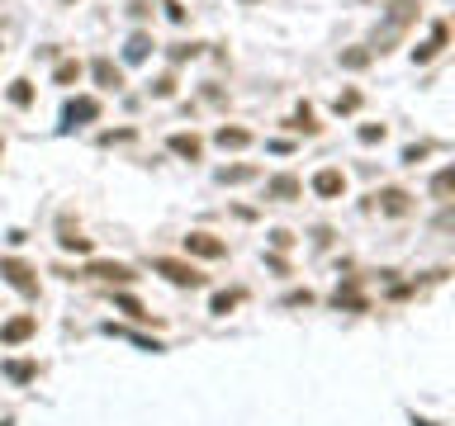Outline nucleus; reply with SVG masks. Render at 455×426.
Masks as SVG:
<instances>
[{
  "mask_svg": "<svg viewBox=\"0 0 455 426\" xmlns=\"http://www.w3.org/2000/svg\"><path fill=\"white\" fill-rule=\"evenodd\" d=\"M85 275H95V280H114V284H124V280H133V270H129V266H109V261H100V266H90Z\"/></svg>",
  "mask_w": 455,
  "mask_h": 426,
  "instance_id": "obj_10",
  "label": "nucleus"
},
{
  "mask_svg": "<svg viewBox=\"0 0 455 426\" xmlns=\"http://www.w3.org/2000/svg\"><path fill=\"white\" fill-rule=\"evenodd\" d=\"M379 137H384L379 123H365V128H361V142H379Z\"/></svg>",
  "mask_w": 455,
  "mask_h": 426,
  "instance_id": "obj_23",
  "label": "nucleus"
},
{
  "mask_svg": "<svg viewBox=\"0 0 455 426\" xmlns=\"http://www.w3.org/2000/svg\"><path fill=\"white\" fill-rule=\"evenodd\" d=\"M62 246H67V251H90V237H76V232H62Z\"/></svg>",
  "mask_w": 455,
  "mask_h": 426,
  "instance_id": "obj_19",
  "label": "nucleus"
},
{
  "mask_svg": "<svg viewBox=\"0 0 455 426\" xmlns=\"http://www.w3.org/2000/svg\"><path fill=\"white\" fill-rule=\"evenodd\" d=\"M251 176H256L251 166H223V171H218V180H223V185H238V180H251Z\"/></svg>",
  "mask_w": 455,
  "mask_h": 426,
  "instance_id": "obj_15",
  "label": "nucleus"
},
{
  "mask_svg": "<svg viewBox=\"0 0 455 426\" xmlns=\"http://www.w3.org/2000/svg\"><path fill=\"white\" fill-rule=\"evenodd\" d=\"M299 189H304V185H299L295 176H275V180L266 185V194H270V199H299Z\"/></svg>",
  "mask_w": 455,
  "mask_h": 426,
  "instance_id": "obj_7",
  "label": "nucleus"
},
{
  "mask_svg": "<svg viewBox=\"0 0 455 426\" xmlns=\"http://www.w3.org/2000/svg\"><path fill=\"white\" fill-rule=\"evenodd\" d=\"M0 275H5L19 293H38V280H33V270H28L24 261H0Z\"/></svg>",
  "mask_w": 455,
  "mask_h": 426,
  "instance_id": "obj_2",
  "label": "nucleus"
},
{
  "mask_svg": "<svg viewBox=\"0 0 455 426\" xmlns=\"http://www.w3.org/2000/svg\"><path fill=\"white\" fill-rule=\"evenodd\" d=\"M238 298H242V293H218V298H214V313H228Z\"/></svg>",
  "mask_w": 455,
  "mask_h": 426,
  "instance_id": "obj_21",
  "label": "nucleus"
},
{
  "mask_svg": "<svg viewBox=\"0 0 455 426\" xmlns=\"http://www.w3.org/2000/svg\"><path fill=\"white\" fill-rule=\"evenodd\" d=\"M446 33H451L446 24H436V28H431V43H422V48H417V62H431V57L441 53V48H446Z\"/></svg>",
  "mask_w": 455,
  "mask_h": 426,
  "instance_id": "obj_11",
  "label": "nucleus"
},
{
  "mask_svg": "<svg viewBox=\"0 0 455 426\" xmlns=\"http://www.w3.org/2000/svg\"><path fill=\"white\" fill-rule=\"evenodd\" d=\"M157 275H166L171 284H190V289H195V284H204V275H199L195 266H185V261H171V256H161V261H157Z\"/></svg>",
  "mask_w": 455,
  "mask_h": 426,
  "instance_id": "obj_1",
  "label": "nucleus"
},
{
  "mask_svg": "<svg viewBox=\"0 0 455 426\" xmlns=\"http://www.w3.org/2000/svg\"><path fill=\"white\" fill-rule=\"evenodd\" d=\"M185 251H195V256H223V241L209 237V232H190V237H185Z\"/></svg>",
  "mask_w": 455,
  "mask_h": 426,
  "instance_id": "obj_6",
  "label": "nucleus"
},
{
  "mask_svg": "<svg viewBox=\"0 0 455 426\" xmlns=\"http://www.w3.org/2000/svg\"><path fill=\"white\" fill-rule=\"evenodd\" d=\"M119 308H124L129 318H147V313H142V303H138V298H129V293H119Z\"/></svg>",
  "mask_w": 455,
  "mask_h": 426,
  "instance_id": "obj_20",
  "label": "nucleus"
},
{
  "mask_svg": "<svg viewBox=\"0 0 455 426\" xmlns=\"http://www.w3.org/2000/svg\"><path fill=\"white\" fill-rule=\"evenodd\" d=\"M10 100H15L19 109H24L28 100H33V90H28V80H15V85H10Z\"/></svg>",
  "mask_w": 455,
  "mask_h": 426,
  "instance_id": "obj_17",
  "label": "nucleus"
},
{
  "mask_svg": "<svg viewBox=\"0 0 455 426\" xmlns=\"http://www.w3.org/2000/svg\"><path fill=\"white\" fill-rule=\"evenodd\" d=\"M375 199H379L384 213H408V194H403V189H384V194H375Z\"/></svg>",
  "mask_w": 455,
  "mask_h": 426,
  "instance_id": "obj_12",
  "label": "nucleus"
},
{
  "mask_svg": "<svg viewBox=\"0 0 455 426\" xmlns=\"http://www.w3.org/2000/svg\"><path fill=\"white\" fill-rule=\"evenodd\" d=\"M431 189H436V194H446V189H451V171H441V176L431 180Z\"/></svg>",
  "mask_w": 455,
  "mask_h": 426,
  "instance_id": "obj_25",
  "label": "nucleus"
},
{
  "mask_svg": "<svg viewBox=\"0 0 455 426\" xmlns=\"http://www.w3.org/2000/svg\"><path fill=\"white\" fill-rule=\"evenodd\" d=\"M342 189H347V176H342V171H332V166L313 176V194H322V199H337Z\"/></svg>",
  "mask_w": 455,
  "mask_h": 426,
  "instance_id": "obj_4",
  "label": "nucleus"
},
{
  "mask_svg": "<svg viewBox=\"0 0 455 426\" xmlns=\"http://www.w3.org/2000/svg\"><path fill=\"white\" fill-rule=\"evenodd\" d=\"M72 80H81V62H62L57 67V85H72Z\"/></svg>",
  "mask_w": 455,
  "mask_h": 426,
  "instance_id": "obj_16",
  "label": "nucleus"
},
{
  "mask_svg": "<svg viewBox=\"0 0 455 426\" xmlns=\"http://www.w3.org/2000/svg\"><path fill=\"white\" fill-rule=\"evenodd\" d=\"M95 80H100V85H109V90H119V85H124V71H119L109 57H100V62H95Z\"/></svg>",
  "mask_w": 455,
  "mask_h": 426,
  "instance_id": "obj_9",
  "label": "nucleus"
},
{
  "mask_svg": "<svg viewBox=\"0 0 455 426\" xmlns=\"http://www.w3.org/2000/svg\"><path fill=\"white\" fill-rule=\"evenodd\" d=\"M171 152H176V157H199V152H204V147H199V137L195 133H171Z\"/></svg>",
  "mask_w": 455,
  "mask_h": 426,
  "instance_id": "obj_8",
  "label": "nucleus"
},
{
  "mask_svg": "<svg viewBox=\"0 0 455 426\" xmlns=\"http://www.w3.org/2000/svg\"><path fill=\"white\" fill-rule=\"evenodd\" d=\"M365 62H370V53H365V48H356V53H342V67H351V71H361Z\"/></svg>",
  "mask_w": 455,
  "mask_h": 426,
  "instance_id": "obj_18",
  "label": "nucleus"
},
{
  "mask_svg": "<svg viewBox=\"0 0 455 426\" xmlns=\"http://www.w3.org/2000/svg\"><path fill=\"white\" fill-rule=\"evenodd\" d=\"M147 53H152V38H147V33H133V38H129V48H124L129 62H142Z\"/></svg>",
  "mask_w": 455,
  "mask_h": 426,
  "instance_id": "obj_13",
  "label": "nucleus"
},
{
  "mask_svg": "<svg viewBox=\"0 0 455 426\" xmlns=\"http://www.w3.org/2000/svg\"><path fill=\"white\" fill-rule=\"evenodd\" d=\"M95 114H100V100L81 95V100H72V105H67V114H62V119H67V128H76V123H90Z\"/></svg>",
  "mask_w": 455,
  "mask_h": 426,
  "instance_id": "obj_3",
  "label": "nucleus"
},
{
  "mask_svg": "<svg viewBox=\"0 0 455 426\" xmlns=\"http://www.w3.org/2000/svg\"><path fill=\"white\" fill-rule=\"evenodd\" d=\"M251 133L247 128H218V147H247Z\"/></svg>",
  "mask_w": 455,
  "mask_h": 426,
  "instance_id": "obj_14",
  "label": "nucleus"
},
{
  "mask_svg": "<svg viewBox=\"0 0 455 426\" xmlns=\"http://www.w3.org/2000/svg\"><path fill=\"white\" fill-rule=\"evenodd\" d=\"M10 379H19V384H24V379H33V365H10Z\"/></svg>",
  "mask_w": 455,
  "mask_h": 426,
  "instance_id": "obj_24",
  "label": "nucleus"
},
{
  "mask_svg": "<svg viewBox=\"0 0 455 426\" xmlns=\"http://www.w3.org/2000/svg\"><path fill=\"white\" fill-rule=\"evenodd\" d=\"M361 105V95H356V90H351V95H342V100H337V114H351V109Z\"/></svg>",
  "mask_w": 455,
  "mask_h": 426,
  "instance_id": "obj_22",
  "label": "nucleus"
},
{
  "mask_svg": "<svg viewBox=\"0 0 455 426\" xmlns=\"http://www.w3.org/2000/svg\"><path fill=\"white\" fill-rule=\"evenodd\" d=\"M0 147H5V142H0Z\"/></svg>",
  "mask_w": 455,
  "mask_h": 426,
  "instance_id": "obj_26",
  "label": "nucleus"
},
{
  "mask_svg": "<svg viewBox=\"0 0 455 426\" xmlns=\"http://www.w3.org/2000/svg\"><path fill=\"white\" fill-rule=\"evenodd\" d=\"M33 327H38L33 318H15V322H5V327H0V346H19V341H28V336H33Z\"/></svg>",
  "mask_w": 455,
  "mask_h": 426,
  "instance_id": "obj_5",
  "label": "nucleus"
}]
</instances>
